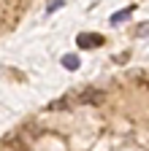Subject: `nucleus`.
I'll use <instances>...</instances> for the list:
<instances>
[{"instance_id":"4","label":"nucleus","mask_w":149,"mask_h":151,"mask_svg":"<svg viewBox=\"0 0 149 151\" xmlns=\"http://www.w3.org/2000/svg\"><path fill=\"white\" fill-rule=\"evenodd\" d=\"M79 65H81V62H79L76 54H65V57H63V68H65V70H79Z\"/></svg>"},{"instance_id":"3","label":"nucleus","mask_w":149,"mask_h":151,"mask_svg":"<svg viewBox=\"0 0 149 151\" xmlns=\"http://www.w3.org/2000/svg\"><path fill=\"white\" fill-rule=\"evenodd\" d=\"M127 16H133V8H122V11H117V14H111V19H108V22L117 27V24H122V22H125Z\"/></svg>"},{"instance_id":"1","label":"nucleus","mask_w":149,"mask_h":151,"mask_svg":"<svg viewBox=\"0 0 149 151\" xmlns=\"http://www.w3.org/2000/svg\"><path fill=\"white\" fill-rule=\"evenodd\" d=\"M73 103H79V105H100L103 100H106V94L103 92H98V89H87V92H81L79 97H71Z\"/></svg>"},{"instance_id":"6","label":"nucleus","mask_w":149,"mask_h":151,"mask_svg":"<svg viewBox=\"0 0 149 151\" xmlns=\"http://www.w3.org/2000/svg\"><path fill=\"white\" fill-rule=\"evenodd\" d=\"M60 6H63V0H57V3H52V6H49V8H46V11H49V14H52V11H57V8H60Z\"/></svg>"},{"instance_id":"2","label":"nucleus","mask_w":149,"mask_h":151,"mask_svg":"<svg viewBox=\"0 0 149 151\" xmlns=\"http://www.w3.org/2000/svg\"><path fill=\"white\" fill-rule=\"evenodd\" d=\"M76 43H79V49H98V46H103V35H98V32H79Z\"/></svg>"},{"instance_id":"5","label":"nucleus","mask_w":149,"mask_h":151,"mask_svg":"<svg viewBox=\"0 0 149 151\" xmlns=\"http://www.w3.org/2000/svg\"><path fill=\"white\" fill-rule=\"evenodd\" d=\"M73 100L71 97H60V100H54V103H49V111H63L65 105H71Z\"/></svg>"}]
</instances>
